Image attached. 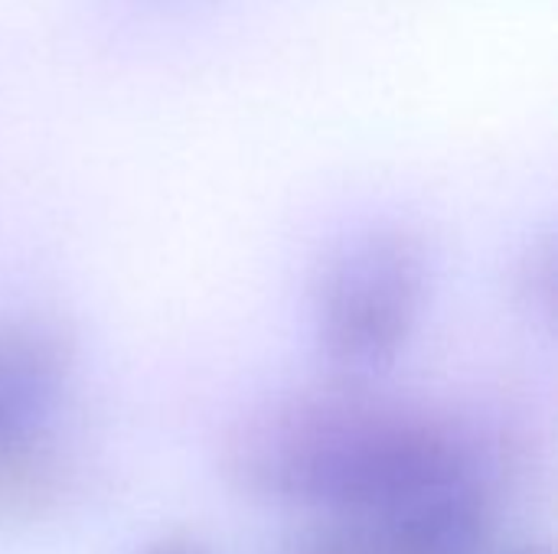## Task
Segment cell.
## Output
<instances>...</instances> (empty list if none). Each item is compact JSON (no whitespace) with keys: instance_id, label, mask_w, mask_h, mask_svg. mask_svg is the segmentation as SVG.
Wrapping results in <instances>:
<instances>
[{"instance_id":"cell-1","label":"cell","mask_w":558,"mask_h":554,"mask_svg":"<svg viewBox=\"0 0 558 554\" xmlns=\"http://www.w3.org/2000/svg\"><path fill=\"white\" fill-rule=\"evenodd\" d=\"M219 464L252 500L376 522L451 477L500 470L504 460L484 428L340 379L248 408L226 431Z\"/></svg>"},{"instance_id":"cell-2","label":"cell","mask_w":558,"mask_h":554,"mask_svg":"<svg viewBox=\"0 0 558 554\" xmlns=\"http://www.w3.org/2000/svg\"><path fill=\"white\" fill-rule=\"evenodd\" d=\"M428 300V255L415 232L373 225L340 242L314 287L317 346L347 382H373L412 343Z\"/></svg>"},{"instance_id":"cell-3","label":"cell","mask_w":558,"mask_h":554,"mask_svg":"<svg viewBox=\"0 0 558 554\" xmlns=\"http://www.w3.org/2000/svg\"><path fill=\"white\" fill-rule=\"evenodd\" d=\"M75 349L46 317H0V451L46 434L69 395Z\"/></svg>"},{"instance_id":"cell-4","label":"cell","mask_w":558,"mask_h":554,"mask_svg":"<svg viewBox=\"0 0 558 554\" xmlns=\"http://www.w3.org/2000/svg\"><path fill=\"white\" fill-rule=\"evenodd\" d=\"M500 470H471L369 522L386 554H487Z\"/></svg>"},{"instance_id":"cell-5","label":"cell","mask_w":558,"mask_h":554,"mask_svg":"<svg viewBox=\"0 0 558 554\" xmlns=\"http://www.w3.org/2000/svg\"><path fill=\"white\" fill-rule=\"evenodd\" d=\"M69 490V467L52 431L0 451V519L33 522L49 516Z\"/></svg>"},{"instance_id":"cell-6","label":"cell","mask_w":558,"mask_h":554,"mask_svg":"<svg viewBox=\"0 0 558 554\" xmlns=\"http://www.w3.org/2000/svg\"><path fill=\"white\" fill-rule=\"evenodd\" d=\"M291 554H386L376 529L369 522L337 519L327 529L304 535Z\"/></svg>"},{"instance_id":"cell-7","label":"cell","mask_w":558,"mask_h":554,"mask_svg":"<svg viewBox=\"0 0 558 554\" xmlns=\"http://www.w3.org/2000/svg\"><path fill=\"white\" fill-rule=\"evenodd\" d=\"M144 554H209L203 545L190 542V539H163L157 545H150Z\"/></svg>"},{"instance_id":"cell-8","label":"cell","mask_w":558,"mask_h":554,"mask_svg":"<svg viewBox=\"0 0 558 554\" xmlns=\"http://www.w3.org/2000/svg\"><path fill=\"white\" fill-rule=\"evenodd\" d=\"M526 554H533V552H526Z\"/></svg>"}]
</instances>
